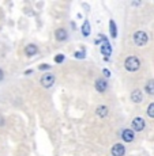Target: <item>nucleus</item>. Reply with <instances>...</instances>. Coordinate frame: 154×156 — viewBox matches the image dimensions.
<instances>
[{
    "label": "nucleus",
    "mask_w": 154,
    "mask_h": 156,
    "mask_svg": "<svg viewBox=\"0 0 154 156\" xmlns=\"http://www.w3.org/2000/svg\"><path fill=\"white\" fill-rule=\"evenodd\" d=\"M3 122H4V121H3V117L0 115V125H3Z\"/></svg>",
    "instance_id": "obj_21"
},
{
    "label": "nucleus",
    "mask_w": 154,
    "mask_h": 156,
    "mask_svg": "<svg viewBox=\"0 0 154 156\" xmlns=\"http://www.w3.org/2000/svg\"><path fill=\"white\" fill-rule=\"evenodd\" d=\"M122 137H123V140H124V141L131 143L132 140H134V130H131V129H126V130H123Z\"/></svg>",
    "instance_id": "obj_6"
},
{
    "label": "nucleus",
    "mask_w": 154,
    "mask_h": 156,
    "mask_svg": "<svg viewBox=\"0 0 154 156\" xmlns=\"http://www.w3.org/2000/svg\"><path fill=\"white\" fill-rule=\"evenodd\" d=\"M143 128H145L143 118H141V117H137V118L132 121V129H134L135 132H141V130H143Z\"/></svg>",
    "instance_id": "obj_4"
},
{
    "label": "nucleus",
    "mask_w": 154,
    "mask_h": 156,
    "mask_svg": "<svg viewBox=\"0 0 154 156\" xmlns=\"http://www.w3.org/2000/svg\"><path fill=\"white\" fill-rule=\"evenodd\" d=\"M2 79H3V71L0 69V80H2Z\"/></svg>",
    "instance_id": "obj_22"
},
{
    "label": "nucleus",
    "mask_w": 154,
    "mask_h": 156,
    "mask_svg": "<svg viewBox=\"0 0 154 156\" xmlns=\"http://www.w3.org/2000/svg\"><path fill=\"white\" fill-rule=\"evenodd\" d=\"M55 37H56V40L63 41V40H66V38H67V33H66V30L59 29V30H57V31L55 33Z\"/></svg>",
    "instance_id": "obj_10"
},
{
    "label": "nucleus",
    "mask_w": 154,
    "mask_h": 156,
    "mask_svg": "<svg viewBox=\"0 0 154 156\" xmlns=\"http://www.w3.org/2000/svg\"><path fill=\"white\" fill-rule=\"evenodd\" d=\"M107 87H108V84L104 79H98L97 82H96V88H97V91H100V92H104L105 90H107Z\"/></svg>",
    "instance_id": "obj_8"
},
{
    "label": "nucleus",
    "mask_w": 154,
    "mask_h": 156,
    "mask_svg": "<svg viewBox=\"0 0 154 156\" xmlns=\"http://www.w3.org/2000/svg\"><path fill=\"white\" fill-rule=\"evenodd\" d=\"M134 42L138 45V46H143L147 42V34L145 31H137L134 34Z\"/></svg>",
    "instance_id": "obj_2"
},
{
    "label": "nucleus",
    "mask_w": 154,
    "mask_h": 156,
    "mask_svg": "<svg viewBox=\"0 0 154 156\" xmlns=\"http://www.w3.org/2000/svg\"><path fill=\"white\" fill-rule=\"evenodd\" d=\"M82 34L85 35V37H87V35L90 34V25L89 22H85L83 26H82Z\"/></svg>",
    "instance_id": "obj_14"
},
{
    "label": "nucleus",
    "mask_w": 154,
    "mask_h": 156,
    "mask_svg": "<svg viewBox=\"0 0 154 156\" xmlns=\"http://www.w3.org/2000/svg\"><path fill=\"white\" fill-rule=\"evenodd\" d=\"M102 72H104V75H105V76H107V77H109V76H111V72L108 71V69H104Z\"/></svg>",
    "instance_id": "obj_20"
},
{
    "label": "nucleus",
    "mask_w": 154,
    "mask_h": 156,
    "mask_svg": "<svg viewBox=\"0 0 154 156\" xmlns=\"http://www.w3.org/2000/svg\"><path fill=\"white\" fill-rule=\"evenodd\" d=\"M63 60H64V56H63V55H59V56L55 57V61H56V62H62Z\"/></svg>",
    "instance_id": "obj_18"
},
{
    "label": "nucleus",
    "mask_w": 154,
    "mask_h": 156,
    "mask_svg": "<svg viewBox=\"0 0 154 156\" xmlns=\"http://www.w3.org/2000/svg\"><path fill=\"white\" fill-rule=\"evenodd\" d=\"M124 152H126L124 145H122V144H115L112 147V155L113 156H123Z\"/></svg>",
    "instance_id": "obj_5"
},
{
    "label": "nucleus",
    "mask_w": 154,
    "mask_h": 156,
    "mask_svg": "<svg viewBox=\"0 0 154 156\" xmlns=\"http://www.w3.org/2000/svg\"><path fill=\"white\" fill-rule=\"evenodd\" d=\"M147 114H149V117L154 118V103H152L149 106V109H147Z\"/></svg>",
    "instance_id": "obj_16"
},
{
    "label": "nucleus",
    "mask_w": 154,
    "mask_h": 156,
    "mask_svg": "<svg viewBox=\"0 0 154 156\" xmlns=\"http://www.w3.org/2000/svg\"><path fill=\"white\" fill-rule=\"evenodd\" d=\"M124 65H126V69H127V71L134 72V71H138V69H139L141 62H139V60H138L137 57L131 56V57H128V58L126 60Z\"/></svg>",
    "instance_id": "obj_1"
},
{
    "label": "nucleus",
    "mask_w": 154,
    "mask_h": 156,
    "mask_svg": "<svg viewBox=\"0 0 154 156\" xmlns=\"http://www.w3.org/2000/svg\"><path fill=\"white\" fill-rule=\"evenodd\" d=\"M145 90H146V92L149 95H154V80H149L146 87H145Z\"/></svg>",
    "instance_id": "obj_11"
},
{
    "label": "nucleus",
    "mask_w": 154,
    "mask_h": 156,
    "mask_svg": "<svg viewBox=\"0 0 154 156\" xmlns=\"http://www.w3.org/2000/svg\"><path fill=\"white\" fill-rule=\"evenodd\" d=\"M101 53L102 55H105V57H108V55H111L112 53V48H111L109 42H102L101 44Z\"/></svg>",
    "instance_id": "obj_7"
},
{
    "label": "nucleus",
    "mask_w": 154,
    "mask_h": 156,
    "mask_svg": "<svg viewBox=\"0 0 154 156\" xmlns=\"http://www.w3.org/2000/svg\"><path fill=\"white\" fill-rule=\"evenodd\" d=\"M53 83H55V76H53L52 73H47V75H44V76H42V79H41L42 87L49 88V87H52Z\"/></svg>",
    "instance_id": "obj_3"
},
{
    "label": "nucleus",
    "mask_w": 154,
    "mask_h": 156,
    "mask_svg": "<svg viewBox=\"0 0 154 156\" xmlns=\"http://www.w3.org/2000/svg\"><path fill=\"white\" fill-rule=\"evenodd\" d=\"M97 114L100 117H102V118H104V117H107V114H108V107L107 106H100L98 109H97Z\"/></svg>",
    "instance_id": "obj_13"
},
{
    "label": "nucleus",
    "mask_w": 154,
    "mask_h": 156,
    "mask_svg": "<svg viewBox=\"0 0 154 156\" xmlns=\"http://www.w3.org/2000/svg\"><path fill=\"white\" fill-rule=\"evenodd\" d=\"M75 57H78V58H83V57H85V52H83V50H81V52H75Z\"/></svg>",
    "instance_id": "obj_17"
},
{
    "label": "nucleus",
    "mask_w": 154,
    "mask_h": 156,
    "mask_svg": "<svg viewBox=\"0 0 154 156\" xmlns=\"http://www.w3.org/2000/svg\"><path fill=\"white\" fill-rule=\"evenodd\" d=\"M131 99L134 101L135 103H139V102H142V92L139 91V90H135V91L131 94Z\"/></svg>",
    "instance_id": "obj_9"
},
{
    "label": "nucleus",
    "mask_w": 154,
    "mask_h": 156,
    "mask_svg": "<svg viewBox=\"0 0 154 156\" xmlns=\"http://www.w3.org/2000/svg\"><path fill=\"white\" fill-rule=\"evenodd\" d=\"M49 65H48V64H42L41 65V67H40V69H42V71H44V69H49Z\"/></svg>",
    "instance_id": "obj_19"
},
{
    "label": "nucleus",
    "mask_w": 154,
    "mask_h": 156,
    "mask_svg": "<svg viewBox=\"0 0 154 156\" xmlns=\"http://www.w3.org/2000/svg\"><path fill=\"white\" fill-rule=\"evenodd\" d=\"M109 27H111V35L115 38L117 35V30H116V25H115L113 20H111L109 22Z\"/></svg>",
    "instance_id": "obj_15"
},
{
    "label": "nucleus",
    "mask_w": 154,
    "mask_h": 156,
    "mask_svg": "<svg viewBox=\"0 0 154 156\" xmlns=\"http://www.w3.org/2000/svg\"><path fill=\"white\" fill-rule=\"evenodd\" d=\"M25 52H26V55L28 56L36 55V53H37V46H36V45H28L26 49H25Z\"/></svg>",
    "instance_id": "obj_12"
}]
</instances>
